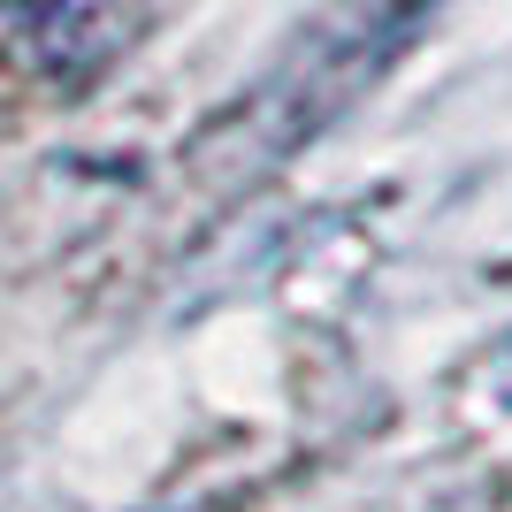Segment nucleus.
Returning a JSON list of instances; mask_svg holds the SVG:
<instances>
[{"mask_svg": "<svg viewBox=\"0 0 512 512\" xmlns=\"http://www.w3.org/2000/svg\"><path fill=\"white\" fill-rule=\"evenodd\" d=\"M428 8H436V0H367L352 16L321 23L314 39H306L283 69H268L222 123L199 130L192 153H184V176H192L207 199L253 192L260 176H276L314 130H329L344 107L406 54V39L421 31Z\"/></svg>", "mask_w": 512, "mask_h": 512, "instance_id": "f257e3e1", "label": "nucleus"}, {"mask_svg": "<svg viewBox=\"0 0 512 512\" xmlns=\"http://www.w3.org/2000/svg\"><path fill=\"white\" fill-rule=\"evenodd\" d=\"M146 31V8L138 0H46L31 31H23V62L39 69L46 85L85 92L92 77L130 54V39Z\"/></svg>", "mask_w": 512, "mask_h": 512, "instance_id": "f03ea898", "label": "nucleus"}, {"mask_svg": "<svg viewBox=\"0 0 512 512\" xmlns=\"http://www.w3.org/2000/svg\"><path fill=\"white\" fill-rule=\"evenodd\" d=\"M490 383H497V390H505V398H512V337H505V352H497V360H490Z\"/></svg>", "mask_w": 512, "mask_h": 512, "instance_id": "7ed1b4c3", "label": "nucleus"}]
</instances>
